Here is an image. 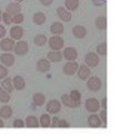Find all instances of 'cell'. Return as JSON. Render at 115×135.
<instances>
[{"label": "cell", "instance_id": "cell-1", "mask_svg": "<svg viewBox=\"0 0 115 135\" xmlns=\"http://www.w3.org/2000/svg\"><path fill=\"white\" fill-rule=\"evenodd\" d=\"M48 44L51 50L59 51L61 48H64V39L60 35H53L50 39H48Z\"/></svg>", "mask_w": 115, "mask_h": 135}, {"label": "cell", "instance_id": "cell-2", "mask_svg": "<svg viewBox=\"0 0 115 135\" xmlns=\"http://www.w3.org/2000/svg\"><path fill=\"white\" fill-rule=\"evenodd\" d=\"M29 51V45L26 41L24 40H19L18 43H15L14 45V53L15 55H19V56H24L26 55Z\"/></svg>", "mask_w": 115, "mask_h": 135}, {"label": "cell", "instance_id": "cell-3", "mask_svg": "<svg viewBox=\"0 0 115 135\" xmlns=\"http://www.w3.org/2000/svg\"><path fill=\"white\" fill-rule=\"evenodd\" d=\"M85 108L90 114H95L96 111L100 110V103H99V100L95 99V98H89V99L85 101Z\"/></svg>", "mask_w": 115, "mask_h": 135}, {"label": "cell", "instance_id": "cell-4", "mask_svg": "<svg viewBox=\"0 0 115 135\" xmlns=\"http://www.w3.org/2000/svg\"><path fill=\"white\" fill-rule=\"evenodd\" d=\"M46 110H48L49 114H53V115H56L60 113L61 110V103L56 99H53V100L48 101V105H46Z\"/></svg>", "mask_w": 115, "mask_h": 135}, {"label": "cell", "instance_id": "cell-5", "mask_svg": "<svg viewBox=\"0 0 115 135\" xmlns=\"http://www.w3.org/2000/svg\"><path fill=\"white\" fill-rule=\"evenodd\" d=\"M85 65L89 68H95L99 65V55L94 51H89L85 55Z\"/></svg>", "mask_w": 115, "mask_h": 135}, {"label": "cell", "instance_id": "cell-6", "mask_svg": "<svg viewBox=\"0 0 115 135\" xmlns=\"http://www.w3.org/2000/svg\"><path fill=\"white\" fill-rule=\"evenodd\" d=\"M86 85H88V89H89V90H91V91H98V90L101 89L103 83H101V80L98 76H91L88 79Z\"/></svg>", "mask_w": 115, "mask_h": 135}, {"label": "cell", "instance_id": "cell-7", "mask_svg": "<svg viewBox=\"0 0 115 135\" xmlns=\"http://www.w3.org/2000/svg\"><path fill=\"white\" fill-rule=\"evenodd\" d=\"M0 63L5 68L13 66L15 64V55L11 53H4L0 55Z\"/></svg>", "mask_w": 115, "mask_h": 135}, {"label": "cell", "instance_id": "cell-8", "mask_svg": "<svg viewBox=\"0 0 115 135\" xmlns=\"http://www.w3.org/2000/svg\"><path fill=\"white\" fill-rule=\"evenodd\" d=\"M78 69H79V64H78L76 61H68V63L63 66V73H64L65 75L71 76V75H74V74L78 71Z\"/></svg>", "mask_w": 115, "mask_h": 135}, {"label": "cell", "instance_id": "cell-9", "mask_svg": "<svg viewBox=\"0 0 115 135\" xmlns=\"http://www.w3.org/2000/svg\"><path fill=\"white\" fill-rule=\"evenodd\" d=\"M10 39H13V40H21V38H23V35H24V29L21 28V26H19V25H14V26H11L10 28Z\"/></svg>", "mask_w": 115, "mask_h": 135}, {"label": "cell", "instance_id": "cell-10", "mask_svg": "<svg viewBox=\"0 0 115 135\" xmlns=\"http://www.w3.org/2000/svg\"><path fill=\"white\" fill-rule=\"evenodd\" d=\"M15 41L10 38H3L0 40V48L1 50H4L5 53H11L14 50Z\"/></svg>", "mask_w": 115, "mask_h": 135}, {"label": "cell", "instance_id": "cell-11", "mask_svg": "<svg viewBox=\"0 0 115 135\" xmlns=\"http://www.w3.org/2000/svg\"><path fill=\"white\" fill-rule=\"evenodd\" d=\"M63 58L66 59L68 61H75L78 58V50L75 48H65L63 51Z\"/></svg>", "mask_w": 115, "mask_h": 135}, {"label": "cell", "instance_id": "cell-12", "mask_svg": "<svg viewBox=\"0 0 115 135\" xmlns=\"http://www.w3.org/2000/svg\"><path fill=\"white\" fill-rule=\"evenodd\" d=\"M78 76L80 80H88L90 78V68L86 66L85 64H79V69H78Z\"/></svg>", "mask_w": 115, "mask_h": 135}, {"label": "cell", "instance_id": "cell-13", "mask_svg": "<svg viewBox=\"0 0 115 135\" xmlns=\"http://www.w3.org/2000/svg\"><path fill=\"white\" fill-rule=\"evenodd\" d=\"M56 14L57 16L61 19V21H64V23H69L70 20H71V13L70 11H68L64 6H59L56 9Z\"/></svg>", "mask_w": 115, "mask_h": 135}, {"label": "cell", "instance_id": "cell-14", "mask_svg": "<svg viewBox=\"0 0 115 135\" xmlns=\"http://www.w3.org/2000/svg\"><path fill=\"white\" fill-rule=\"evenodd\" d=\"M61 104L68 106V108H71V109H75V108H78V106L80 105V103L79 101H74L71 98L69 97V94L61 95Z\"/></svg>", "mask_w": 115, "mask_h": 135}, {"label": "cell", "instance_id": "cell-15", "mask_svg": "<svg viewBox=\"0 0 115 135\" xmlns=\"http://www.w3.org/2000/svg\"><path fill=\"white\" fill-rule=\"evenodd\" d=\"M50 61H49L48 59H40L38 60V63H36V70L39 73H48L50 70Z\"/></svg>", "mask_w": 115, "mask_h": 135}, {"label": "cell", "instance_id": "cell-16", "mask_svg": "<svg viewBox=\"0 0 115 135\" xmlns=\"http://www.w3.org/2000/svg\"><path fill=\"white\" fill-rule=\"evenodd\" d=\"M73 35L76 39H84L86 36V28L84 25H75L73 28Z\"/></svg>", "mask_w": 115, "mask_h": 135}, {"label": "cell", "instance_id": "cell-17", "mask_svg": "<svg viewBox=\"0 0 115 135\" xmlns=\"http://www.w3.org/2000/svg\"><path fill=\"white\" fill-rule=\"evenodd\" d=\"M13 85H14V90H24L25 89V79L20 75H16V76L13 78Z\"/></svg>", "mask_w": 115, "mask_h": 135}, {"label": "cell", "instance_id": "cell-18", "mask_svg": "<svg viewBox=\"0 0 115 135\" xmlns=\"http://www.w3.org/2000/svg\"><path fill=\"white\" fill-rule=\"evenodd\" d=\"M46 59H48L50 63H60L63 60V54L60 51H55V50H50L46 55Z\"/></svg>", "mask_w": 115, "mask_h": 135}, {"label": "cell", "instance_id": "cell-19", "mask_svg": "<svg viewBox=\"0 0 115 135\" xmlns=\"http://www.w3.org/2000/svg\"><path fill=\"white\" fill-rule=\"evenodd\" d=\"M88 125L90 128H100L101 126V120L99 115L96 114H90L89 118H88Z\"/></svg>", "mask_w": 115, "mask_h": 135}, {"label": "cell", "instance_id": "cell-20", "mask_svg": "<svg viewBox=\"0 0 115 135\" xmlns=\"http://www.w3.org/2000/svg\"><path fill=\"white\" fill-rule=\"evenodd\" d=\"M9 15H15V14H19L21 13V5L19 3H10L8 6H6V11Z\"/></svg>", "mask_w": 115, "mask_h": 135}, {"label": "cell", "instance_id": "cell-21", "mask_svg": "<svg viewBox=\"0 0 115 135\" xmlns=\"http://www.w3.org/2000/svg\"><path fill=\"white\" fill-rule=\"evenodd\" d=\"M50 31L53 35H61L64 33V25L61 21H54L50 26Z\"/></svg>", "mask_w": 115, "mask_h": 135}, {"label": "cell", "instance_id": "cell-22", "mask_svg": "<svg viewBox=\"0 0 115 135\" xmlns=\"http://www.w3.org/2000/svg\"><path fill=\"white\" fill-rule=\"evenodd\" d=\"M1 88L4 89L5 91H8L10 94V93L14 91V85H13V80H11V78H5V79H3V81H1Z\"/></svg>", "mask_w": 115, "mask_h": 135}, {"label": "cell", "instance_id": "cell-23", "mask_svg": "<svg viewBox=\"0 0 115 135\" xmlns=\"http://www.w3.org/2000/svg\"><path fill=\"white\" fill-rule=\"evenodd\" d=\"M33 21L35 25H43L45 21H46V15L41 13V11H38L33 15Z\"/></svg>", "mask_w": 115, "mask_h": 135}, {"label": "cell", "instance_id": "cell-24", "mask_svg": "<svg viewBox=\"0 0 115 135\" xmlns=\"http://www.w3.org/2000/svg\"><path fill=\"white\" fill-rule=\"evenodd\" d=\"M45 103V95L43 93H35L33 95V104L35 106H41Z\"/></svg>", "mask_w": 115, "mask_h": 135}, {"label": "cell", "instance_id": "cell-25", "mask_svg": "<svg viewBox=\"0 0 115 135\" xmlns=\"http://www.w3.org/2000/svg\"><path fill=\"white\" fill-rule=\"evenodd\" d=\"M13 115V109L9 105H4L0 108V119H9Z\"/></svg>", "mask_w": 115, "mask_h": 135}, {"label": "cell", "instance_id": "cell-26", "mask_svg": "<svg viewBox=\"0 0 115 135\" xmlns=\"http://www.w3.org/2000/svg\"><path fill=\"white\" fill-rule=\"evenodd\" d=\"M46 43H48V38L45 34H38L34 36V44L36 46H44Z\"/></svg>", "mask_w": 115, "mask_h": 135}, {"label": "cell", "instance_id": "cell-27", "mask_svg": "<svg viewBox=\"0 0 115 135\" xmlns=\"http://www.w3.org/2000/svg\"><path fill=\"white\" fill-rule=\"evenodd\" d=\"M64 8L68 10V11H74V10H76L79 8V0H65V3H64Z\"/></svg>", "mask_w": 115, "mask_h": 135}, {"label": "cell", "instance_id": "cell-28", "mask_svg": "<svg viewBox=\"0 0 115 135\" xmlns=\"http://www.w3.org/2000/svg\"><path fill=\"white\" fill-rule=\"evenodd\" d=\"M25 123V126H28V128H39V120L36 116L34 115H30L26 118V120L24 121Z\"/></svg>", "mask_w": 115, "mask_h": 135}, {"label": "cell", "instance_id": "cell-29", "mask_svg": "<svg viewBox=\"0 0 115 135\" xmlns=\"http://www.w3.org/2000/svg\"><path fill=\"white\" fill-rule=\"evenodd\" d=\"M50 115L49 114H41L40 119H39V125L41 128H49L50 126Z\"/></svg>", "mask_w": 115, "mask_h": 135}, {"label": "cell", "instance_id": "cell-30", "mask_svg": "<svg viewBox=\"0 0 115 135\" xmlns=\"http://www.w3.org/2000/svg\"><path fill=\"white\" fill-rule=\"evenodd\" d=\"M95 25L99 30H105L106 25H108V23H106V18L105 16H98L96 20H95Z\"/></svg>", "mask_w": 115, "mask_h": 135}, {"label": "cell", "instance_id": "cell-31", "mask_svg": "<svg viewBox=\"0 0 115 135\" xmlns=\"http://www.w3.org/2000/svg\"><path fill=\"white\" fill-rule=\"evenodd\" d=\"M106 53H108V46H106V43H101L96 46V54L98 55H101V56H106Z\"/></svg>", "mask_w": 115, "mask_h": 135}, {"label": "cell", "instance_id": "cell-32", "mask_svg": "<svg viewBox=\"0 0 115 135\" xmlns=\"http://www.w3.org/2000/svg\"><path fill=\"white\" fill-rule=\"evenodd\" d=\"M0 101L4 103V104L10 101V94L8 91H5L3 88H0Z\"/></svg>", "mask_w": 115, "mask_h": 135}, {"label": "cell", "instance_id": "cell-33", "mask_svg": "<svg viewBox=\"0 0 115 135\" xmlns=\"http://www.w3.org/2000/svg\"><path fill=\"white\" fill-rule=\"evenodd\" d=\"M24 21V15L21 14V13H19V14H15L11 16V23H14V24H21Z\"/></svg>", "mask_w": 115, "mask_h": 135}, {"label": "cell", "instance_id": "cell-34", "mask_svg": "<svg viewBox=\"0 0 115 135\" xmlns=\"http://www.w3.org/2000/svg\"><path fill=\"white\" fill-rule=\"evenodd\" d=\"M69 97L71 98L74 101H79V103H80V99H82V93L79 91V90H71L70 94H69Z\"/></svg>", "mask_w": 115, "mask_h": 135}, {"label": "cell", "instance_id": "cell-35", "mask_svg": "<svg viewBox=\"0 0 115 135\" xmlns=\"http://www.w3.org/2000/svg\"><path fill=\"white\" fill-rule=\"evenodd\" d=\"M1 20L4 21L5 25H10L11 24V15H9L8 13H3L1 14Z\"/></svg>", "mask_w": 115, "mask_h": 135}, {"label": "cell", "instance_id": "cell-36", "mask_svg": "<svg viewBox=\"0 0 115 135\" xmlns=\"http://www.w3.org/2000/svg\"><path fill=\"white\" fill-rule=\"evenodd\" d=\"M8 68H5L4 65H1L0 64V80H3V79H5V78L8 76Z\"/></svg>", "mask_w": 115, "mask_h": 135}, {"label": "cell", "instance_id": "cell-37", "mask_svg": "<svg viewBox=\"0 0 115 135\" xmlns=\"http://www.w3.org/2000/svg\"><path fill=\"white\" fill-rule=\"evenodd\" d=\"M56 128H70V124L66 120L59 119V121H57V124H56Z\"/></svg>", "mask_w": 115, "mask_h": 135}, {"label": "cell", "instance_id": "cell-38", "mask_svg": "<svg viewBox=\"0 0 115 135\" xmlns=\"http://www.w3.org/2000/svg\"><path fill=\"white\" fill-rule=\"evenodd\" d=\"M13 126H14V128H24L25 123L21 120V119H15L14 123H13Z\"/></svg>", "mask_w": 115, "mask_h": 135}, {"label": "cell", "instance_id": "cell-39", "mask_svg": "<svg viewBox=\"0 0 115 135\" xmlns=\"http://www.w3.org/2000/svg\"><path fill=\"white\" fill-rule=\"evenodd\" d=\"M108 113H106V110H104V109H103V110H101V113H100V116H99V118H100V120L103 121V124H106V121H108Z\"/></svg>", "mask_w": 115, "mask_h": 135}, {"label": "cell", "instance_id": "cell-40", "mask_svg": "<svg viewBox=\"0 0 115 135\" xmlns=\"http://www.w3.org/2000/svg\"><path fill=\"white\" fill-rule=\"evenodd\" d=\"M57 121H59V118H57L56 115H55V116H53V118L50 119V126H53V128H56Z\"/></svg>", "mask_w": 115, "mask_h": 135}, {"label": "cell", "instance_id": "cell-41", "mask_svg": "<svg viewBox=\"0 0 115 135\" xmlns=\"http://www.w3.org/2000/svg\"><path fill=\"white\" fill-rule=\"evenodd\" d=\"M5 35H6V29H5L4 25L0 24V39L5 38Z\"/></svg>", "mask_w": 115, "mask_h": 135}, {"label": "cell", "instance_id": "cell-42", "mask_svg": "<svg viewBox=\"0 0 115 135\" xmlns=\"http://www.w3.org/2000/svg\"><path fill=\"white\" fill-rule=\"evenodd\" d=\"M40 3H41V5H44V6H49V5L53 4V0H40Z\"/></svg>", "mask_w": 115, "mask_h": 135}, {"label": "cell", "instance_id": "cell-43", "mask_svg": "<svg viewBox=\"0 0 115 135\" xmlns=\"http://www.w3.org/2000/svg\"><path fill=\"white\" fill-rule=\"evenodd\" d=\"M106 98H103V100H101V106H103V109H104V110H106Z\"/></svg>", "mask_w": 115, "mask_h": 135}, {"label": "cell", "instance_id": "cell-44", "mask_svg": "<svg viewBox=\"0 0 115 135\" xmlns=\"http://www.w3.org/2000/svg\"><path fill=\"white\" fill-rule=\"evenodd\" d=\"M4 121H3V119H0V128H4Z\"/></svg>", "mask_w": 115, "mask_h": 135}, {"label": "cell", "instance_id": "cell-45", "mask_svg": "<svg viewBox=\"0 0 115 135\" xmlns=\"http://www.w3.org/2000/svg\"><path fill=\"white\" fill-rule=\"evenodd\" d=\"M23 1H24V0H15V3H19V4L20 3H23Z\"/></svg>", "mask_w": 115, "mask_h": 135}, {"label": "cell", "instance_id": "cell-46", "mask_svg": "<svg viewBox=\"0 0 115 135\" xmlns=\"http://www.w3.org/2000/svg\"><path fill=\"white\" fill-rule=\"evenodd\" d=\"M1 14H3V13H1V11H0V20H1Z\"/></svg>", "mask_w": 115, "mask_h": 135}]
</instances>
